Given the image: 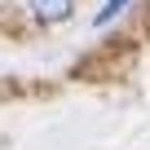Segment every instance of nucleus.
<instances>
[{
	"mask_svg": "<svg viewBox=\"0 0 150 150\" xmlns=\"http://www.w3.org/2000/svg\"><path fill=\"white\" fill-rule=\"evenodd\" d=\"M124 9H128V0H106V9L93 18V27H106V22H110L115 13H124Z\"/></svg>",
	"mask_w": 150,
	"mask_h": 150,
	"instance_id": "2",
	"label": "nucleus"
},
{
	"mask_svg": "<svg viewBox=\"0 0 150 150\" xmlns=\"http://www.w3.org/2000/svg\"><path fill=\"white\" fill-rule=\"evenodd\" d=\"M31 9L44 22H62V18H71V0H31Z\"/></svg>",
	"mask_w": 150,
	"mask_h": 150,
	"instance_id": "1",
	"label": "nucleus"
}]
</instances>
